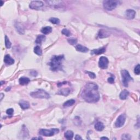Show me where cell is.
<instances>
[{"mask_svg": "<svg viewBox=\"0 0 140 140\" xmlns=\"http://www.w3.org/2000/svg\"><path fill=\"white\" fill-rule=\"evenodd\" d=\"M140 65L138 64L135 67V70H134V72H135V73L136 74H137V75H139L140 74Z\"/></svg>", "mask_w": 140, "mask_h": 140, "instance_id": "30", "label": "cell"}, {"mask_svg": "<svg viewBox=\"0 0 140 140\" xmlns=\"http://www.w3.org/2000/svg\"><path fill=\"white\" fill-rule=\"evenodd\" d=\"M76 49L78 51H80L82 53H86L88 51L89 49L88 48L84 47L83 45H78L76 46Z\"/></svg>", "mask_w": 140, "mask_h": 140, "instance_id": "15", "label": "cell"}, {"mask_svg": "<svg viewBox=\"0 0 140 140\" xmlns=\"http://www.w3.org/2000/svg\"><path fill=\"white\" fill-rule=\"evenodd\" d=\"M49 22L53 24H59L60 23V20L56 18H51L49 19Z\"/></svg>", "mask_w": 140, "mask_h": 140, "instance_id": "27", "label": "cell"}, {"mask_svg": "<svg viewBox=\"0 0 140 140\" xmlns=\"http://www.w3.org/2000/svg\"><path fill=\"white\" fill-rule=\"evenodd\" d=\"M3 96H4V95H3V94H2V93H1V100H2V98H3Z\"/></svg>", "mask_w": 140, "mask_h": 140, "instance_id": "37", "label": "cell"}, {"mask_svg": "<svg viewBox=\"0 0 140 140\" xmlns=\"http://www.w3.org/2000/svg\"><path fill=\"white\" fill-rule=\"evenodd\" d=\"M108 60L106 57L101 56L99 59V66L101 68L106 69L108 67Z\"/></svg>", "mask_w": 140, "mask_h": 140, "instance_id": "9", "label": "cell"}, {"mask_svg": "<svg viewBox=\"0 0 140 140\" xmlns=\"http://www.w3.org/2000/svg\"><path fill=\"white\" fill-rule=\"evenodd\" d=\"M105 126L103 125L102 123L100 122H97L95 125V129L98 131H101L104 129Z\"/></svg>", "mask_w": 140, "mask_h": 140, "instance_id": "19", "label": "cell"}, {"mask_svg": "<svg viewBox=\"0 0 140 140\" xmlns=\"http://www.w3.org/2000/svg\"><path fill=\"white\" fill-rule=\"evenodd\" d=\"M136 12L133 9H128L125 11V17L128 19H133L135 17Z\"/></svg>", "mask_w": 140, "mask_h": 140, "instance_id": "10", "label": "cell"}, {"mask_svg": "<svg viewBox=\"0 0 140 140\" xmlns=\"http://www.w3.org/2000/svg\"><path fill=\"white\" fill-rule=\"evenodd\" d=\"M30 96L34 98L45 99L50 98V95L47 91L43 89H38L35 91H32L30 94Z\"/></svg>", "mask_w": 140, "mask_h": 140, "instance_id": "3", "label": "cell"}, {"mask_svg": "<svg viewBox=\"0 0 140 140\" xmlns=\"http://www.w3.org/2000/svg\"><path fill=\"white\" fill-rule=\"evenodd\" d=\"M19 83L22 85H25L29 83L30 82V80L27 77H21L19 79Z\"/></svg>", "mask_w": 140, "mask_h": 140, "instance_id": "18", "label": "cell"}, {"mask_svg": "<svg viewBox=\"0 0 140 140\" xmlns=\"http://www.w3.org/2000/svg\"><path fill=\"white\" fill-rule=\"evenodd\" d=\"M4 62L8 65H11L14 63V60L13 58H11L9 55H5V58H4Z\"/></svg>", "mask_w": 140, "mask_h": 140, "instance_id": "11", "label": "cell"}, {"mask_svg": "<svg viewBox=\"0 0 140 140\" xmlns=\"http://www.w3.org/2000/svg\"><path fill=\"white\" fill-rule=\"evenodd\" d=\"M122 139L123 140H130L131 139V137L128 134H124L123 135H122Z\"/></svg>", "mask_w": 140, "mask_h": 140, "instance_id": "33", "label": "cell"}, {"mask_svg": "<svg viewBox=\"0 0 140 140\" xmlns=\"http://www.w3.org/2000/svg\"><path fill=\"white\" fill-rule=\"evenodd\" d=\"M106 51V48L103 47L101 48L97 49H93L91 51V54H95V55H100L101 54L104 53Z\"/></svg>", "mask_w": 140, "mask_h": 140, "instance_id": "12", "label": "cell"}, {"mask_svg": "<svg viewBox=\"0 0 140 140\" xmlns=\"http://www.w3.org/2000/svg\"><path fill=\"white\" fill-rule=\"evenodd\" d=\"M64 59V56L62 55H54L51 57L48 65L50 67V70L53 71L62 70V62Z\"/></svg>", "mask_w": 140, "mask_h": 140, "instance_id": "2", "label": "cell"}, {"mask_svg": "<svg viewBox=\"0 0 140 140\" xmlns=\"http://www.w3.org/2000/svg\"><path fill=\"white\" fill-rule=\"evenodd\" d=\"M65 137L67 140H72L73 137V133L71 130H67L64 134Z\"/></svg>", "mask_w": 140, "mask_h": 140, "instance_id": "22", "label": "cell"}, {"mask_svg": "<svg viewBox=\"0 0 140 140\" xmlns=\"http://www.w3.org/2000/svg\"><path fill=\"white\" fill-rule=\"evenodd\" d=\"M59 130L58 129H40L39 134L40 135L45 136H53L55 134L59 133Z\"/></svg>", "mask_w": 140, "mask_h": 140, "instance_id": "6", "label": "cell"}, {"mask_svg": "<svg viewBox=\"0 0 140 140\" xmlns=\"http://www.w3.org/2000/svg\"><path fill=\"white\" fill-rule=\"evenodd\" d=\"M81 96L89 103H95L100 99L98 86L94 83H88L84 87L82 92Z\"/></svg>", "mask_w": 140, "mask_h": 140, "instance_id": "1", "label": "cell"}, {"mask_svg": "<svg viewBox=\"0 0 140 140\" xmlns=\"http://www.w3.org/2000/svg\"><path fill=\"white\" fill-rule=\"evenodd\" d=\"M5 45L7 49L10 48L11 45V42H10V41H9V38H8L7 36H5Z\"/></svg>", "mask_w": 140, "mask_h": 140, "instance_id": "26", "label": "cell"}, {"mask_svg": "<svg viewBox=\"0 0 140 140\" xmlns=\"http://www.w3.org/2000/svg\"><path fill=\"white\" fill-rule=\"evenodd\" d=\"M120 3H121V2L119 1L105 0L103 2V6L106 10L111 11L116 8L117 6Z\"/></svg>", "mask_w": 140, "mask_h": 140, "instance_id": "4", "label": "cell"}, {"mask_svg": "<svg viewBox=\"0 0 140 140\" xmlns=\"http://www.w3.org/2000/svg\"><path fill=\"white\" fill-rule=\"evenodd\" d=\"M122 77V81L124 87H128V83L131 80H133V78L130 75V73L127 70H123L121 71Z\"/></svg>", "mask_w": 140, "mask_h": 140, "instance_id": "5", "label": "cell"}, {"mask_svg": "<svg viewBox=\"0 0 140 140\" xmlns=\"http://www.w3.org/2000/svg\"><path fill=\"white\" fill-rule=\"evenodd\" d=\"M71 90L69 88H62L59 91V94L64 95V96H67L70 93Z\"/></svg>", "mask_w": 140, "mask_h": 140, "instance_id": "16", "label": "cell"}, {"mask_svg": "<svg viewBox=\"0 0 140 140\" xmlns=\"http://www.w3.org/2000/svg\"><path fill=\"white\" fill-rule=\"evenodd\" d=\"M41 31L42 34H47L52 31V28L50 26H45L42 28Z\"/></svg>", "mask_w": 140, "mask_h": 140, "instance_id": "20", "label": "cell"}, {"mask_svg": "<svg viewBox=\"0 0 140 140\" xmlns=\"http://www.w3.org/2000/svg\"><path fill=\"white\" fill-rule=\"evenodd\" d=\"M45 2L47 3L48 5H49V6L54 7L61 5L63 3V2L61 1H46Z\"/></svg>", "mask_w": 140, "mask_h": 140, "instance_id": "14", "label": "cell"}, {"mask_svg": "<svg viewBox=\"0 0 140 140\" xmlns=\"http://www.w3.org/2000/svg\"><path fill=\"white\" fill-rule=\"evenodd\" d=\"M101 140H102V139H107V140H108V139L107 137H101Z\"/></svg>", "mask_w": 140, "mask_h": 140, "instance_id": "39", "label": "cell"}, {"mask_svg": "<svg viewBox=\"0 0 140 140\" xmlns=\"http://www.w3.org/2000/svg\"><path fill=\"white\" fill-rule=\"evenodd\" d=\"M45 35H39L37 36L36 39V44H41L43 41H45Z\"/></svg>", "mask_w": 140, "mask_h": 140, "instance_id": "23", "label": "cell"}, {"mask_svg": "<svg viewBox=\"0 0 140 140\" xmlns=\"http://www.w3.org/2000/svg\"><path fill=\"white\" fill-rule=\"evenodd\" d=\"M34 52L36 54H37L39 56H41L42 55V50L39 46L37 45L36 47H34Z\"/></svg>", "mask_w": 140, "mask_h": 140, "instance_id": "25", "label": "cell"}, {"mask_svg": "<svg viewBox=\"0 0 140 140\" xmlns=\"http://www.w3.org/2000/svg\"><path fill=\"white\" fill-rule=\"evenodd\" d=\"M108 82L111 84H113L114 83V79L113 77H110L108 78Z\"/></svg>", "mask_w": 140, "mask_h": 140, "instance_id": "35", "label": "cell"}, {"mask_svg": "<svg viewBox=\"0 0 140 140\" xmlns=\"http://www.w3.org/2000/svg\"><path fill=\"white\" fill-rule=\"evenodd\" d=\"M87 73L88 74V75L92 79H94V78H96V75L94 73L92 72H89V71H87Z\"/></svg>", "mask_w": 140, "mask_h": 140, "instance_id": "31", "label": "cell"}, {"mask_svg": "<svg viewBox=\"0 0 140 140\" xmlns=\"http://www.w3.org/2000/svg\"><path fill=\"white\" fill-rule=\"evenodd\" d=\"M15 27H16L17 30H18L17 31H18L19 33H20V31H21V34H23L22 31L24 32V30H23L22 26H19V24H18V25H15Z\"/></svg>", "mask_w": 140, "mask_h": 140, "instance_id": "32", "label": "cell"}, {"mask_svg": "<svg viewBox=\"0 0 140 140\" xmlns=\"http://www.w3.org/2000/svg\"><path fill=\"white\" fill-rule=\"evenodd\" d=\"M62 34L66 36H70L71 34V32L68 30L64 28V29H63L62 30Z\"/></svg>", "mask_w": 140, "mask_h": 140, "instance_id": "29", "label": "cell"}, {"mask_svg": "<svg viewBox=\"0 0 140 140\" xmlns=\"http://www.w3.org/2000/svg\"><path fill=\"white\" fill-rule=\"evenodd\" d=\"M19 104L22 110H26V109H28L30 107V103L28 101L24 100L20 101L19 102Z\"/></svg>", "mask_w": 140, "mask_h": 140, "instance_id": "13", "label": "cell"}, {"mask_svg": "<svg viewBox=\"0 0 140 140\" xmlns=\"http://www.w3.org/2000/svg\"><path fill=\"white\" fill-rule=\"evenodd\" d=\"M109 36H110V34H109V32L107 31L103 30H100L99 33L98 34V36L99 37V38H100L107 37Z\"/></svg>", "mask_w": 140, "mask_h": 140, "instance_id": "17", "label": "cell"}, {"mask_svg": "<svg viewBox=\"0 0 140 140\" xmlns=\"http://www.w3.org/2000/svg\"><path fill=\"white\" fill-rule=\"evenodd\" d=\"M6 113L8 115H12L14 113V110L13 108H9L6 111Z\"/></svg>", "mask_w": 140, "mask_h": 140, "instance_id": "34", "label": "cell"}, {"mask_svg": "<svg viewBox=\"0 0 140 140\" xmlns=\"http://www.w3.org/2000/svg\"><path fill=\"white\" fill-rule=\"evenodd\" d=\"M126 116L125 114H122L117 119L115 123V126L116 128H120L124 125L126 120Z\"/></svg>", "mask_w": 140, "mask_h": 140, "instance_id": "8", "label": "cell"}, {"mask_svg": "<svg viewBox=\"0 0 140 140\" xmlns=\"http://www.w3.org/2000/svg\"><path fill=\"white\" fill-rule=\"evenodd\" d=\"M44 6V3L41 1H31L29 5V7L32 9L39 10Z\"/></svg>", "mask_w": 140, "mask_h": 140, "instance_id": "7", "label": "cell"}, {"mask_svg": "<svg viewBox=\"0 0 140 140\" xmlns=\"http://www.w3.org/2000/svg\"><path fill=\"white\" fill-rule=\"evenodd\" d=\"M74 139H75V140H82V138L81 137H80L79 135H76L75 138H74Z\"/></svg>", "mask_w": 140, "mask_h": 140, "instance_id": "36", "label": "cell"}, {"mask_svg": "<svg viewBox=\"0 0 140 140\" xmlns=\"http://www.w3.org/2000/svg\"><path fill=\"white\" fill-rule=\"evenodd\" d=\"M32 139H38V140H42V138H41V137H38V138H32Z\"/></svg>", "mask_w": 140, "mask_h": 140, "instance_id": "38", "label": "cell"}, {"mask_svg": "<svg viewBox=\"0 0 140 140\" xmlns=\"http://www.w3.org/2000/svg\"><path fill=\"white\" fill-rule=\"evenodd\" d=\"M74 103H75V100L73 99H71L66 101L63 105H64V107H70L73 105Z\"/></svg>", "mask_w": 140, "mask_h": 140, "instance_id": "24", "label": "cell"}, {"mask_svg": "<svg viewBox=\"0 0 140 140\" xmlns=\"http://www.w3.org/2000/svg\"><path fill=\"white\" fill-rule=\"evenodd\" d=\"M67 41L71 45H74L77 42V39H74V38H70V39H67Z\"/></svg>", "mask_w": 140, "mask_h": 140, "instance_id": "28", "label": "cell"}, {"mask_svg": "<svg viewBox=\"0 0 140 140\" xmlns=\"http://www.w3.org/2000/svg\"><path fill=\"white\" fill-rule=\"evenodd\" d=\"M129 94V92L127 90H123L119 95V97L121 100H125Z\"/></svg>", "mask_w": 140, "mask_h": 140, "instance_id": "21", "label": "cell"}]
</instances>
